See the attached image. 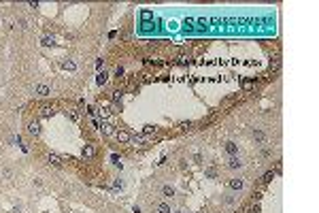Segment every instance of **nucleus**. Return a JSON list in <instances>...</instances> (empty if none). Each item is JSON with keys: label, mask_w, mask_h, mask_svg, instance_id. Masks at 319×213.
I'll list each match as a JSON object with an SVG mask.
<instances>
[{"label": "nucleus", "mask_w": 319, "mask_h": 213, "mask_svg": "<svg viewBox=\"0 0 319 213\" xmlns=\"http://www.w3.org/2000/svg\"><path fill=\"white\" fill-rule=\"evenodd\" d=\"M28 132H30V134H34V137L41 134V124L36 122V119H32V122L28 124Z\"/></svg>", "instance_id": "f257e3e1"}, {"label": "nucleus", "mask_w": 319, "mask_h": 213, "mask_svg": "<svg viewBox=\"0 0 319 213\" xmlns=\"http://www.w3.org/2000/svg\"><path fill=\"white\" fill-rule=\"evenodd\" d=\"M100 128H102V132H104L106 137H113L115 132H117V130H115V126H113V124H108V122H104V124H102V126H100Z\"/></svg>", "instance_id": "f03ea898"}, {"label": "nucleus", "mask_w": 319, "mask_h": 213, "mask_svg": "<svg viewBox=\"0 0 319 213\" xmlns=\"http://www.w3.org/2000/svg\"><path fill=\"white\" fill-rule=\"evenodd\" d=\"M115 137H117V141H119V143H128V141H130V132H126V130H117V132H115Z\"/></svg>", "instance_id": "7ed1b4c3"}, {"label": "nucleus", "mask_w": 319, "mask_h": 213, "mask_svg": "<svg viewBox=\"0 0 319 213\" xmlns=\"http://www.w3.org/2000/svg\"><path fill=\"white\" fill-rule=\"evenodd\" d=\"M47 160H49V164H51V166H56V168L62 166V160H60V156H56V154H49Z\"/></svg>", "instance_id": "20e7f679"}, {"label": "nucleus", "mask_w": 319, "mask_h": 213, "mask_svg": "<svg viewBox=\"0 0 319 213\" xmlns=\"http://www.w3.org/2000/svg\"><path fill=\"white\" fill-rule=\"evenodd\" d=\"M96 156V147L94 145H85L83 147V158H94Z\"/></svg>", "instance_id": "39448f33"}, {"label": "nucleus", "mask_w": 319, "mask_h": 213, "mask_svg": "<svg viewBox=\"0 0 319 213\" xmlns=\"http://www.w3.org/2000/svg\"><path fill=\"white\" fill-rule=\"evenodd\" d=\"M226 152L230 154V156H236V152H238V147H236V143H232V141H230V143H226Z\"/></svg>", "instance_id": "423d86ee"}, {"label": "nucleus", "mask_w": 319, "mask_h": 213, "mask_svg": "<svg viewBox=\"0 0 319 213\" xmlns=\"http://www.w3.org/2000/svg\"><path fill=\"white\" fill-rule=\"evenodd\" d=\"M183 30H185V32H191V30H194V19H191V17L183 19Z\"/></svg>", "instance_id": "0eeeda50"}, {"label": "nucleus", "mask_w": 319, "mask_h": 213, "mask_svg": "<svg viewBox=\"0 0 319 213\" xmlns=\"http://www.w3.org/2000/svg\"><path fill=\"white\" fill-rule=\"evenodd\" d=\"M141 19H143L145 24H147V21H151V19H153V13H151V11H147V9H145V11H141Z\"/></svg>", "instance_id": "6e6552de"}, {"label": "nucleus", "mask_w": 319, "mask_h": 213, "mask_svg": "<svg viewBox=\"0 0 319 213\" xmlns=\"http://www.w3.org/2000/svg\"><path fill=\"white\" fill-rule=\"evenodd\" d=\"M230 188L232 190H240L243 188V179H230Z\"/></svg>", "instance_id": "1a4fd4ad"}, {"label": "nucleus", "mask_w": 319, "mask_h": 213, "mask_svg": "<svg viewBox=\"0 0 319 213\" xmlns=\"http://www.w3.org/2000/svg\"><path fill=\"white\" fill-rule=\"evenodd\" d=\"M228 166H230V168H238V166H240V160L236 158V156H232L230 162H228Z\"/></svg>", "instance_id": "9d476101"}, {"label": "nucleus", "mask_w": 319, "mask_h": 213, "mask_svg": "<svg viewBox=\"0 0 319 213\" xmlns=\"http://www.w3.org/2000/svg\"><path fill=\"white\" fill-rule=\"evenodd\" d=\"M158 213H170V207L166 205V202H160L158 205Z\"/></svg>", "instance_id": "9b49d317"}, {"label": "nucleus", "mask_w": 319, "mask_h": 213, "mask_svg": "<svg viewBox=\"0 0 319 213\" xmlns=\"http://www.w3.org/2000/svg\"><path fill=\"white\" fill-rule=\"evenodd\" d=\"M156 130H158L156 126H145V128H143V132H145V137H149V134H156Z\"/></svg>", "instance_id": "f8f14e48"}, {"label": "nucleus", "mask_w": 319, "mask_h": 213, "mask_svg": "<svg viewBox=\"0 0 319 213\" xmlns=\"http://www.w3.org/2000/svg\"><path fill=\"white\" fill-rule=\"evenodd\" d=\"M36 92H39L41 96H47L49 94V87L47 85H39V87H36Z\"/></svg>", "instance_id": "ddd939ff"}, {"label": "nucleus", "mask_w": 319, "mask_h": 213, "mask_svg": "<svg viewBox=\"0 0 319 213\" xmlns=\"http://www.w3.org/2000/svg\"><path fill=\"white\" fill-rule=\"evenodd\" d=\"M41 115H43V117H49V115H53V109H51V106H43Z\"/></svg>", "instance_id": "4468645a"}, {"label": "nucleus", "mask_w": 319, "mask_h": 213, "mask_svg": "<svg viewBox=\"0 0 319 213\" xmlns=\"http://www.w3.org/2000/svg\"><path fill=\"white\" fill-rule=\"evenodd\" d=\"M196 24H198V30H206V28H208V21H206V19H198Z\"/></svg>", "instance_id": "2eb2a0df"}, {"label": "nucleus", "mask_w": 319, "mask_h": 213, "mask_svg": "<svg viewBox=\"0 0 319 213\" xmlns=\"http://www.w3.org/2000/svg\"><path fill=\"white\" fill-rule=\"evenodd\" d=\"M96 81H98V85H102V83L106 81V73H104V70H102V73H98V79H96Z\"/></svg>", "instance_id": "dca6fc26"}, {"label": "nucleus", "mask_w": 319, "mask_h": 213, "mask_svg": "<svg viewBox=\"0 0 319 213\" xmlns=\"http://www.w3.org/2000/svg\"><path fill=\"white\" fill-rule=\"evenodd\" d=\"M272 177H275V173H272V171H268V173H264V177H262V181H264V183H268V181L272 179Z\"/></svg>", "instance_id": "f3484780"}, {"label": "nucleus", "mask_w": 319, "mask_h": 213, "mask_svg": "<svg viewBox=\"0 0 319 213\" xmlns=\"http://www.w3.org/2000/svg\"><path fill=\"white\" fill-rule=\"evenodd\" d=\"M164 194H166V196H175V190H172L170 185H164Z\"/></svg>", "instance_id": "a211bd4d"}, {"label": "nucleus", "mask_w": 319, "mask_h": 213, "mask_svg": "<svg viewBox=\"0 0 319 213\" xmlns=\"http://www.w3.org/2000/svg\"><path fill=\"white\" fill-rule=\"evenodd\" d=\"M179 128H181V130H189V128H191V122H181Z\"/></svg>", "instance_id": "6ab92c4d"}, {"label": "nucleus", "mask_w": 319, "mask_h": 213, "mask_svg": "<svg viewBox=\"0 0 319 213\" xmlns=\"http://www.w3.org/2000/svg\"><path fill=\"white\" fill-rule=\"evenodd\" d=\"M243 90H253V81H243Z\"/></svg>", "instance_id": "aec40b11"}, {"label": "nucleus", "mask_w": 319, "mask_h": 213, "mask_svg": "<svg viewBox=\"0 0 319 213\" xmlns=\"http://www.w3.org/2000/svg\"><path fill=\"white\" fill-rule=\"evenodd\" d=\"M253 137L258 139V141H264V132H262V130H255V134H253Z\"/></svg>", "instance_id": "412c9836"}, {"label": "nucleus", "mask_w": 319, "mask_h": 213, "mask_svg": "<svg viewBox=\"0 0 319 213\" xmlns=\"http://www.w3.org/2000/svg\"><path fill=\"white\" fill-rule=\"evenodd\" d=\"M119 98H121V92H119V90H117V92H113V102H117Z\"/></svg>", "instance_id": "4be33fe9"}, {"label": "nucleus", "mask_w": 319, "mask_h": 213, "mask_svg": "<svg viewBox=\"0 0 319 213\" xmlns=\"http://www.w3.org/2000/svg\"><path fill=\"white\" fill-rule=\"evenodd\" d=\"M64 68H68V70H75V64H72V62H64Z\"/></svg>", "instance_id": "5701e85b"}, {"label": "nucleus", "mask_w": 319, "mask_h": 213, "mask_svg": "<svg viewBox=\"0 0 319 213\" xmlns=\"http://www.w3.org/2000/svg\"><path fill=\"white\" fill-rule=\"evenodd\" d=\"M51 43H53V39H49V36L43 39V45H51Z\"/></svg>", "instance_id": "b1692460"}, {"label": "nucleus", "mask_w": 319, "mask_h": 213, "mask_svg": "<svg viewBox=\"0 0 319 213\" xmlns=\"http://www.w3.org/2000/svg\"><path fill=\"white\" fill-rule=\"evenodd\" d=\"M98 113H100V117H108V111H106V109H100Z\"/></svg>", "instance_id": "393cba45"}, {"label": "nucleus", "mask_w": 319, "mask_h": 213, "mask_svg": "<svg viewBox=\"0 0 319 213\" xmlns=\"http://www.w3.org/2000/svg\"><path fill=\"white\" fill-rule=\"evenodd\" d=\"M68 115H70V119H75V122H77V119H79V115H77V113H75V111H68Z\"/></svg>", "instance_id": "a878e982"}, {"label": "nucleus", "mask_w": 319, "mask_h": 213, "mask_svg": "<svg viewBox=\"0 0 319 213\" xmlns=\"http://www.w3.org/2000/svg\"><path fill=\"white\" fill-rule=\"evenodd\" d=\"M115 75H117V77H121V75H123V68H121V66H117V70H115Z\"/></svg>", "instance_id": "bb28decb"}, {"label": "nucleus", "mask_w": 319, "mask_h": 213, "mask_svg": "<svg viewBox=\"0 0 319 213\" xmlns=\"http://www.w3.org/2000/svg\"><path fill=\"white\" fill-rule=\"evenodd\" d=\"M187 60H189L187 56H181V58H179V64H185V62H187Z\"/></svg>", "instance_id": "cd10ccee"}, {"label": "nucleus", "mask_w": 319, "mask_h": 213, "mask_svg": "<svg viewBox=\"0 0 319 213\" xmlns=\"http://www.w3.org/2000/svg\"><path fill=\"white\" fill-rule=\"evenodd\" d=\"M206 175H208V177H215L217 173H215V168H208V171H206Z\"/></svg>", "instance_id": "c85d7f7f"}, {"label": "nucleus", "mask_w": 319, "mask_h": 213, "mask_svg": "<svg viewBox=\"0 0 319 213\" xmlns=\"http://www.w3.org/2000/svg\"><path fill=\"white\" fill-rule=\"evenodd\" d=\"M179 213H181V211H179Z\"/></svg>", "instance_id": "c756f323"}]
</instances>
